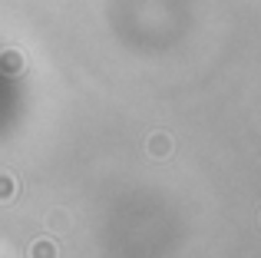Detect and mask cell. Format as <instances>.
<instances>
[{"label": "cell", "instance_id": "obj_2", "mask_svg": "<svg viewBox=\"0 0 261 258\" xmlns=\"http://www.w3.org/2000/svg\"><path fill=\"white\" fill-rule=\"evenodd\" d=\"M149 156H155V159H166L169 152H172V139H169V133H152L146 142Z\"/></svg>", "mask_w": 261, "mask_h": 258}, {"label": "cell", "instance_id": "obj_4", "mask_svg": "<svg viewBox=\"0 0 261 258\" xmlns=\"http://www.w3.org/2000/svg\"><path fill=\"white\" fill-rule=\"evenodd\" d=\"M17 195V179L10 172H0V202H10Z\"/></svg>", "mask_w": 261, "mask_h": 258}, {"label": "cell", "instance_id": "obj_3", "mask_svg": "<svg viewBox=\"0 0 261 258\" xmlns=\"http://www.w3.org/2000/svg\"><path fill=\"white\" fill-rule=\"evenodd\" d=\"M30 258H60V248L53 239H37L30 245Z\"/></svg>", "mask_w": 261, "mask_h": 258}, {"label": "cell", "instance_id": "obj_1", "mask_svg": "<svg viewBox=\"0 0 261 258\" xmlns=\"http://www.w3.org/2000/svg\"><path fill=\"white\" fill-rule=\"evenodd\" d=\"M23 66H27V60H23V53L20 50H0V73H7V76H17V73H23Z\"/></svg>", "mask_w": 261, "mask_h": 258}, {"label": "cell", "instance_id": "obj_5", "mask_svg": "<svg viewBox=\"0 0 261 258\" xmlns=\"http://www.w3.org/2000/svg\"><path fill=\"white\" fill-rule=\"evenodd\" d=\"M53 225H57V228H63V225H66V219H63V212H53Z\"/></svg>", "mask_w": 261, "mask_h": 258}]
</instances>
